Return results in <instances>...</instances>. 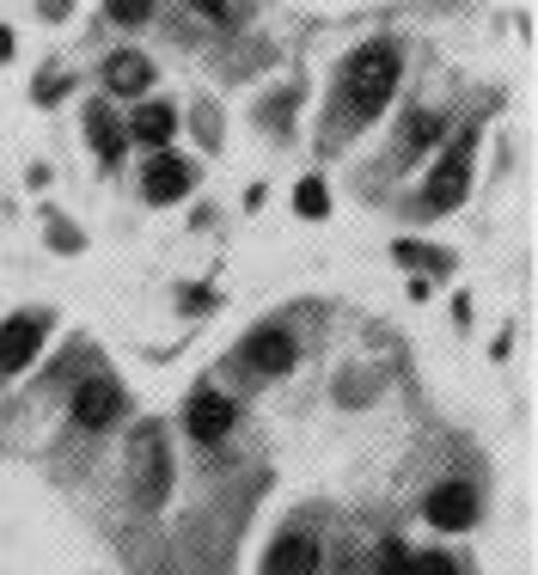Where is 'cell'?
I'll return each mask as SVG.
<instances>
[{
  "label": "cell",
  "instance_id": "1",
  "mask_svg": "<svg viewBox=\"0 0 538 575\" xmlns=\"http://www.w3.org/2000/svg\"><path fill=\"white\" fill-rule=\"evenodd\" d=\"M398 49L392 44H368V49H355L349 68H343V93H337V110H343V129H361L373 123L385 105H392V93H398Z\"/></svg>",
  "mask_w": 538,
  "mask_h": 575
},
{
  "label": "cell",
  "instance_id": "2",
  "mask_svg": "<svg viewBox=\"0 0 538 575\" xmlns=\"http://www.w3.org/2000/svg\"><path fill=\"white\" fill-rule=\"evenodd\" d=\"M166 496H171L166 429H159V422H141V429H135V502H141V508H159Z\"/></svg>",
  "mask_w": 538,
  "mask_h": 575
},
{
  "label": "cell",
  "instance_id": "3",
  "mask_svg": "<svg viewBox=\"0 0 538 575\" xmlns=\"http://www.w3.org/2000/svg\"><path fill=\"white\" fill-rule=\"evenodd\" d=\"M465 190H471V135H453V147L434 159L429 184H422V208H429V215H446V208L465 203Z\"/></svg>",
  "mask_w": 538,
  "mask_h": 575
},
{
  "label": "cell",
  "instance_id": "4",
  "mask_svg": "<svg viewBox=\"0 0 538 575\" xmlns=\"http://www.w3.org/2000/svg\"><path fill=\"white\" fill-rule=\"evenodd\" d=\"M44 331H49L44 312H19V319H7V325H0V373L32 368L37 349H44Z\"/></svg>",
  "mask_w": 538,
  "mask_h": 575
},
{
  "label": "cell",
  "instance_id": "5",
  "mask_svg": "<svg viewBox=\"0 0 538 575\" xmlns=\"http://www.w3.org/2000/svg\"><path fill=\"white\" fill-rule=\"evenodd\" d=\"M190 184H196V166H190L184 154H171V147H154V159L141 171L147 203H178V196H190Z\"/></svg>",
  "mask_w": 538,
  "mask_h": 575
},
{
  "label": "cell",
  "instance_id": "6",
  "mask_svg": "<svg viewBox=\"0 0 538 575\" xmlns=\"http://www.w3.org/2000/svg\"><path fill=\"white\" fill-rule=\"evenodd\" d=\"M294 356H300V349H294V337L288 331H251L246 343H239V361H246L251 373H288L294 368Z\"/></svg>",
  "mask_w": 538,
  "mask_h": 575
},
{
  "label": "cell",
  "instance_id": "7",
  "mask_svg": "<svg viewBox=\"0 0 538 575\" xmlns=\"http://www.w3.org/2000/svg\"><path fill=\"white\" fill-rule=\"evenodd\" d=\"M117 410H123V386H117V380H105V373H98V380H86V386L74 392V422H80V429H110V422H117Z\"/></svg>",
  "mask_w": 538,
  "mask_h": 575
},
{
  "label": "cell",
  "instance_id": "8",
  "mask_svg": "<svg viewBox=\"0 0 538 575\" xmlns=\"http://www.w3.org/2000/svg\"><path fill=\"white\" fill-rule=\"evenodd\" d=\"M86 141H93V154L105 159V166H117V159H123L129 129H123V110L110 105V98H93V105H86Z\"/></svg>",
  "mask_w": 538,
  "mask_h": 575
},
{
  "label": "cell",
  "instance_id": "9",
  "mask_svg": "<svg viewBox=\"0 0 538 575\" xmlns=\"http://www.w3.org/2000/svg\"><path fill=\"white\" fill-rule=\"evenodd\" d=\"M319 563H324L319 539H307V532H282V539L270 544L263 575H319Z\"/></svg>",
  "mask_w": 538,
  "mask_h": 575
},
{
  "label": "cell",
  "instance_id": "10",
  "mask_svg": "<svg viewBox=\"0 0 538 575\" xmlns=\"http://www.w3.org/2000/svg\"><path fill=\"white\" fill-rule=\"evenodd\" d=\"M429 520L441 532H459L477 520V490L471 483H434V496H429Z\"/></svg>",
  "mask_w": 538,
  "mask_h": 575
},
{
  "label": "cell",
  "instance_id": "11",
  "mask_svg": "<svg viewBox=\"0 0 538 575\" xmlns=\"http://www.w3.org/2000/svg\"><path fill=\"white\" fill-rule=\"evenodd\" d=\"M232 398H220V392H196V405H190V435L202 441V447H215V441L232 435Z\"/></svg>",
  "mask_w": 538,
  "mask_h": 575
},
{
  "label": "cell",
  "instance_id": "12",
  "mask_svg": "<svg viewBox=\"0 0 538 575\" xmlns=\"http://www.w3.org/2000/svg\"><path fill=\"white\" fill-rule=\"evenodd\" d=\"M105 86H110V93H123V98L147 93V86H154V62L135 56V49H117V56L105 62Z\"/></svg>",
  "mask_w": 538,
  "mask_h": 575
},
{
  "label": "cell",
  "instance_id": "13",
  "mask_svg": "<svg viewBox=\"0 0 538 575\" xmlns=\"http://www.w3.org/2000/svg\"><path fill=\"white\" fill-rule=\"evenodd\" d=\"M129 135H135L141 147H171V135H178V110L171 105H141L135 117H129Z\"/></svg>",
  "mask_w": 538,
  "mask_h": 575
},
{
  "label": "cell",
  "instance_id": "14",
  "mask_svg": "<svg viewBox=\"0 0 538 575\" xmlns=\"http://www.w3.org/2000/svg\"><path fill=\"white\" fill-rule=\"evenodd\" d=\"M441 117H434V110H422V117H410V123H404V135H398V154H392V166H410V159H422L434 147V141H441Z\"/></svg>",
  "mask_w": 538,
  "mask_h": 575
},
{
  "label": "cell",
  "instance_id": "15",
  "mask_svg": "<svg viewBox=\"0 0 538 575\" xmlns=\"http://www.w3.org/2000/svg\"><path fill=\"white\" fill-rule=\"evenodd\" d=\"M294 208H300V215H307V220H319L324 208H331V190H324L319 178H307V184L294 190Z\"/></svg>",
  "mask_w": 538,
  "mask_h": 575
},
{
  "label": "cell",
  "instance_id": "16",
  "mask_svg": "<svg viewBox=\"0 0 538 575\" xmlns=\"http://www.w3.org/2000/svg\"><path fill=\"white\" fill-rule=\"evenodd\" d=\"M404 575H459V563L446 558V551H416V558L404 563Z\"/></svg>",
  "mask_w": 538,
  "mask_h": 575
},
{
  "label": "cell",
  "instance_id": "17",
  "mask_svg": "<svg viewBox=\"0 0 538 575\" xmlns=\"http://www.w3.org/2000/svg\"><path fill=\"white\" fill-rule=\"evenodd\" d=\"M105 13L117 19V25H141V19L154 13V0H105Z\"/></svg>",
  "mask_w": 538,
  "mask_h": 575
},
{
  "label": "cell",
  "instance_id": "18",
  "mask_svg": "<svg viewBox=\"0 0 538 575\" xmlns=\"http://www.w3.org/2000/svg\"><path fill=\"white\" fill-rule=\"evenodd\" d=\"M404 563H410V551H404L398 539H385L380 544V570H373V575H404Z\"/></svg>",
  "mask_w": 538,
  "mask_h": 575
},
{
  "label": "cell",
  "instance_id": "19",
  "mask_svg": "<svg viewBox=\"0 0 538 575\" xmlns=\"http://www.w3.org/2000/svg\"><path fill=\"white\" fill-rule=\"evenodd\" d=\"M202 7V19H227V0H196Z\"/></svg>",
  "mask_w": 538,
  "mask_h": 575
},
{
  "label": "cell",
  "instance_id": "20",
  "mask_svg": "<svg viewBox=\"0 0 538 575\" xmlns=\"http://www.w3.org/2000/svg\"><path fill=\"white\" fill-rule=\"evenodd\" d=\"M7 56H13V32H0V62H7Z\"/></svg>",
  "mask_w": 538,
  "mask_h": 575
},
{
  "label": "cell",
  "instance_id": "21",
  "mask_svg": "<svg viewBox=\"0 0 538 575\" xmlns=\"http://www.w3.org/2000/svg\"><path fill=\"white\" fill-rule=\"evenodd\" d=\"M44 7H49V19H62V13H68V0H44Z\"/></svg>",
  "mask_w": 538,
  "mask_h": 575
}]
</instances>
